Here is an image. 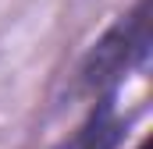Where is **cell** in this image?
Returning a JSON list of instances; mask_svg holds the SVG:
<instances>
[{
    "label": "cell",
    "mask_w": 153,
    "mask_h": 149,
    "mask_svg": "<svg viewBox=\"0 0 153 149\" xmlns=\"http://www.w3.org/2000/svg\"><path fill=\"white\" fill-rule=\"evenodd\" d=\"M111 142H114V131H111V128H103V124H96V128H93V131H85L71 149H111Z\"/></svg>",
    "instance_id": "obj_1"
},
{
    "label": "cell",
    "mask_w": 153,
    "mask_h": 149,
    "mask_svg": "<svg viewBox=\"0 0 153 149\" xmlns=\"http://www.w3.org/2000/svg\"><path fill=\"white\" fill-rule=\"evenodd\" d=\"M143 149H146V146H143Z\"/></svg>",
    "instance_id": "obj_2"
}]
</instances>
